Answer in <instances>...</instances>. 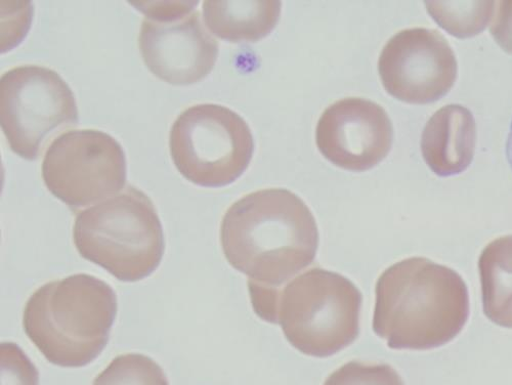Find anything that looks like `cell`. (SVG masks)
Here are the masks:
<instances>
[{
    "label": "cell",
    "instance_id": "3957f363",
    "mask_svg": "<svg viewBox=\"0 0 512 385\" xmlns=\"http://www.w3.org/2000/svg\"><path fill=\"white\" fill-rule=\"evenodd\" d=\"M116 315L111 286L78 274L38 288L25 306L23 328L50 363L80 368L104 351Z\"/></svg>",
    "mask_w": 512,
    "mask_h": 385
},
{
    "label": "cell",
    "instance_id": "9a60e30c",
    "mask_svg": "<svg viewBox=\"0 0 512 385\" xmlns=\"http://www.w3.org/2000/svg\"><path fill=\"white\" fill-rule=\"evenodd\" d=\"M324 385H405L399 373L388 364L352 361L334 371Z\"/></svg>",
    "mask_w": 512,
    "mask_h": 385
},
{
    "label": "cell",
    "instance_id": "6da1fadb",
    "mask_svg": "<svg viewBox=\"0 0 512 385\" xmlns=\"http://www.w3.org/2000/svg\"><path fill=\"white\" fill-rule=\"evenodd\" d=\"M221 244L228 263L248 277V285L278 289L314 263L319 232L300 197L286 189H265L227 210Z\"/></svg>",
    "mask_w": 512,
    "mask_h": 385
},
{
    "label": "cell",
    "instance_id": "4fadbf2b",
    "mask_svg": "<svg viewBox=\"0 0 512 385\" xmlns=\"http://www.w3.org/2000/svg\"><path fill=\"white\" fill-rule=\"evenodd\" d=\"M479 268L486 316L495 324L512 328V236L489 244Z\"/></svg>",
    "mask_w": 512,
    "mask_h": 385
},
{
    "label": "cell",
    "instance_id": "7a4b0ae2",
    "mask_svg": "<svg viewBox=\"0 0 512 385\" xmlns=\"http://www.w3.org/2000/svg\"><path fill=\"white\" fill-rule=\"evenodd\" d=\"M373 330L393 350L426 351L453 340L469 317V295L454 270L424 258L399 262L379 277Z\"/></svg>",
    "mask_w": 512,
    "mask_h": 385
},
{
    "label": "cell",
    "instance_id": "30bf717a",
    "mask_svg": "<svg viewBox=\"0 0 512 385\" xmlns=\"http://www.w3.org/2000/svg\"><path fill=\"white\" fill-rule=\"evenodd\" d=\"M393 124L380 105L361 98L339 100L321 115L316 131L321 154L337 167L366 171L388 156Z\"/></svg>",
    "mask_w": 512,
    "mask_h": 385
},
{
    "label": "cell",
    "instance_id": "2e32d148",
    "mask_svg": "<svg viewBox=\"0 0 512 385\" xmlns=\"http://www.w3.org/2000/svg\"><path fill=\"white\" fill-rule=\"evenodd\" d=\"M2 385H39V374L26 354L13 342L0 347Z\"/></svg>",
    "mask_w": 512,
    "mask_h": 385
},
{
    "label": "cell",
    "instance_id": "7c38bea8",
    "mask_svg": "<svg viewBox=\"0 0 512 385\" xmlns=\"http://www.w3.org/2000/svg\"><path fill=\"white\" fill-rule=\"evenodd\" d=\"M280 2H204L206 27L231 42H256L268 36L281 16Z\"/></svg>",
    "mask_w": 512,
    "mask_h": 385
},
{
    "label": "cell",
    "instance_id": "ba28073f",
    "mask_svg": "<svg viewBox=\"0 0 512 385\" xmlns=\"http://www.w3.org/2000/svg\"><path fill=\"white\" fill-rule=\"evenodd\" d=\"M41 176L48 190L77 213L125 189L126 158L121 145L104 132L69 131L48 148Z\"/></svg>",
    "mask_w": 512,
    "mask_h": 385
},
{
    "label": "cell",
    "instance_id": "52a82bcc",
    "mask_svg": "<svg viewBox=\"0 0 512 385\" xmlns=\"http://www.w3.org/2000/svg\"><path fill=\"white\" fill-rule=\"evenodd\" d=\"M77 122L73 92L56 71L23 65L0 78V123L11 150L18 156L37 159Z\"/></svg>",
    "mask_w": 512,
    "mask_h": 385
},
{
    "label": "cell",
    "instance_id": "e0dca14e",
    "mask_svg": "<svg viewBox=\"0 0 512 385\" xmlns=\"http://www.w3.org/2000/svg\"><path fill=\"white\" fill-rule=\"evenodd\" d=\"M506 159L512 171V120L509 127L508 137L505 146Z\"/></svg>",
    "mask_w": 512,
    "mask_h": 385
},
{
    "label": "cell",
    "instance_id": "5bb4252c",
    "mask_svg": "<svg viewBox=\"0 0 512 385\" xmlns=\"http://www.w3.org/2000/svg\"><path fill=\"white\" fill-rule=\"evenodd\" d=\"M93 385H169L162 368L141 354L116 357L95 379Z\"/></svg>",
    "mask_w": 512,
    "mask_h": 385
},
{
    "label": "cell",
    "instance_id": "277c9868",
    "mask_svg": "<svg viewBox=\"0 0 512 385\" xmlns=\"http://www.w3.org/2000/svg\"><path fill=\"white\" fill-rule=\"evenodd\" d=\"M74 245L84 260L122 282H138L161 264L165 240L152 200L128 185L117 195L76 213Z\"/></svg>",
    "mask_w": 512,
    "mask_h": 385
},
{
    "label": "cell",
    "instance_id": "5b68a950",
    "mask_svg": "<svg viewBox=\"0 0 512 385\" xmlns=\"http://www.w3.org/2000/svg\"><path fill=\"white\" fill-rule=\"evenodd\" d=\"M363 296L337 273L313 268L274 293L268 322L280 324L301 353L326 358L348 348L360 333Z\"/></svg>",
    "mask_w": 512,
    "mask_h": 385
},
{
    "label": "cell",
    "instance_id": "8992f818",
    "mask_svg": "<svg viewBox=\"0 0 512 385\" xmlns=\"http://www.w3.org/2000/svg\"><path fill=\"white\" fill-rule=\"evenodd\" d=\"M169 150L190 183L219 188L234 183L248 168L254 142L246 121L231 109L200 104L183 111L169 134Z\"/></svg>",
    "mask_w": 512,
    "mask_h": 385
},
{
    "label": "cell",
    "instance_id": "8fae6325",
    "mask_svg": "<svg viewBox=\"0 0 512 385\" xmlns=\"http://www.w3.org/2000/svg\"><path fill=\"white\" fill-rule=\"evenodd\" d=\"M440 47L438 36L430 30L415 28L397 33L378 61L384 89L410 104L434 101L441 88Z\"/></svg>",
    "mask_w": 512,
    "mask_h": 385
},
{
    "label": "cell",
    "instance_id": "9c48e42d",
    "mask_svg": "<svg viewBox=\"0 0 512 385\" xmlns=\"http://www.w3.org/2000/svg\"><path fill=\"white\" fill-rule=\"evenodd\" d=\"M142 13L139 49L147 68L162 81L190 85L215 67L219 42L194 3H132Z\"/></svg>",
    "mask_w": 512,
    "mask_h": 385
}]
</instances>
